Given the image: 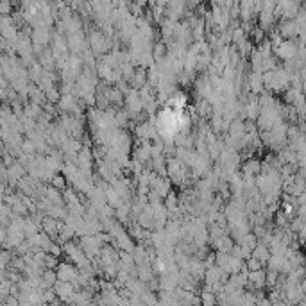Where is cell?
<instances>
[{"instance_id":"cell-18","label":"cell","mask_w":306,"mask_h":306,"mask_svg":"<svg viewBox=\"0 0 306 306\" xmlns=\"http://www.w3.org/2000/svg\"><path fill=\"white\" fill-rule=\"evenodd\" d=\"M240 170H242V174L246 176V178H256L261 172V161L254 158H247L246 161H244V165L240 166Z\"/></svg>"},{"instance_id":"cell-23","label":"cell","mask_w":306,"mask_h":306,"mask_svg":"<svg viewBox=\"0 0 306 306\" xmlns=\"http://www.w3.org/2000/svg\"><path fill=\"white\" fill-rule=\"evenodd\" d=\"M131 88H136V90H140L147 84V68H142V66H136V72L134 77L131 79Z\"/></svg>"},{"instance_id":"cell-26","label":"cell","mask_w":306,"mask_h":306,"mask_svg":"<svg viewBox=\"0 0 306 306\" xmlns=\"http://www.w3.org/2000/svg\"><path fill=\"white\" fill-rule=\"evenodd\" d=\"M195 108H197V115H199L200 118H210L213 115V106L206 98H199Z\"/></svg>"},{"instance_id":"cell-29","label":"cell","mask_w":306,"mask_h":306,"mask_svg":"<svg viewBox=\"0 0 306 306\" xmlns=\"http://www.w3.org/2000/svg\"><path fill=\"white\" fill-rule=\"evenodd\" d=\"M115 120H117V125L122 129H127L131 127V115L127 113V110H117V117H115Z\"/></svg>"},{"instance_id":"cell-12","label":"cell","mask_w":306,"mask_h":306,"mask_svg":"<svg viewBox=\"0 0 306 306\" xmlns=\"http://www.w3.org/2000/svg\"><path fill=\"white\" fill-rule=\"evenodd\" d=\"M247 88H249L251 93H263L267 88H265V81H263V74L260 72H253L251 70L249 76H247Z\"/></svg>"},{"instance_id":"cell-25","label":"cell","mask_w":306,"mask_h":306,"mask_svg":"<svg viewBox=\"0 0 306 306\" xmlns=\"http://www.w3.org/2000/svg\"><path fill=\"white\" fill-rule=\"evenodd\" d=\"M106 202L108 204H111L115 210L118 208V206H122V204L125 202L124 199L120 197V193L115 190V186L113 185H110V186H106Z\"/></svg>"},{"instance_id":"cell-6","label":"cell","mask_w":306,"mask_h":306,"mask_svg":"<svg viewBox=\"0 0 306 306\" xmlns=\"http://www.w3.org/2000/svg\"><path fill=\"white\" fill-rule=\"evenodd\" d=\"M66 42H68V47H70V52L72 54H83L84 50L90 49V42L88 38L84 36V30L81 32H74V34H66Z\"/></svg>"},{"instance_id":"cell-35","label":"cell","mask_w":306,"mask_h":306,"mask_svg":"<svg viewBox=\"0 0 306 306\" xmlns=\"http://www.w3.org/2000/svg\"><path fill=\"white\" fill-rule=\"evenodd\" d=\"M200 301H202V304H215L217 302V294L212 290H206L204 288L202 292H200Z\"/></svg>"},{"instance_id":"cell-37","label":"cell","mask_w":306,"mask_h":306,"mask_svg":"<svg viewBox=\"0 0 306 306\" xmlns=\"http://www.w3.org/2000/svg\"><path fill=\"white\" fill-rule=\"evenodd\" d=\"M247 40V32L242 29V27H236L233 30V45H238V43H242Z\"/></svg>"},{"instance_id":"cell-21","label":"cell","mask_w":306,"mask_h":306,"mask_svg":"<svg viewBox=\"0 0 306 306\" xmlns=\"http://www.w3.org/2000/svg\"><path fill=\"white\" fill-rule=\"evenodd\" d=\"M136 268H138V278L144 280V281H151L152 278H156V274H158V272L154 270V267H152L151 260L144 261V263H140V265H136Z\"/></svg>"},{"instance_id":"cell-28","label":"cell","mask_w":306,"mask_h":306,"mask_svg":"<svg viewBox=\"0 0 306 306\" xmlns=\"http://www.w3.org/2000/svg\"><path fill=\"white\" fill-rule=\"evenodd\" d=\"M23 111H25L27 117L36 118V120H38L40 115L43 113V106H42V104H36V102L27 100V102H25V110H23Z\"/></svg>"},{"instance_id":"cell-22","label":"cell","mask_w":306,"mask_h":306,"mask_svg":"<svg viewBox=\"0 0 306 306\" xmlns=\"http://www.w3.org/2000/svg\"><path fill=\"white\" fill-rule=\"evenodd\" d=\"M253 256L256 258V260H260L263 265H267V261L270 260V256H272V253H270V247H268L267 244L260 242V244H258V246L253 249Z\"/></svg>"},{"instance_id":"cell-17","label":"cell","mask_w":306,"mask_h":306,"mask_svg":"<svg viewBox=\"0 0 306 306\" xmlns=\"http://www.w3.org/2000/svg\"><path fill=\"white\" fill-rule=\"evenodd\" d=\"M63 224H64V220H59V219H54V217H50V215H45L42 220V229L47 231V233L54 238L61 231Z\"/></svg>"},{"instance_id":"cell-7","label":"cell","mask_w":306,"mask_h":306,"mask_svg":"<svg viewBox=\"0 0 306 306\" xmlns=\"http://www.w3.org/2000/svg\"><path fill=\"white\" fill-rule=\"evenodd\" d=\"M57 272V280L63 281H70V283H76L79 280V267L76 263H70V261H63V263L57 265L56 268Z\"/></svg>"},{"instance_id":"cell-16","label":"cell","mask_w":306,"mask_h":306,"mask_svg":"<svg viewBox=\"0 0 306 306\" xmlns=\"http://www.w3.org/2000/svg\"><path fill=\"white\" fill-rule=\"evenodd\" d=\"M165 106L172 108V110H176V111H183L188 108V97H186V93H183L181 90H178L168 100H166Z\"/></svg>"},{"instance_id":"cell-10","label":"cell","mask_w":306,"mask_h":306,"mask_svg":"<svg viewBox=\"0 0 306 306\" xmlns=\"http://www.w3.org/2000/svg\"><path fill=\"white\" fill-rule=\"evenodd\" d=\"M229 280V272H226L219 265H212L210 268H206V274H204V283L213 285V283H226Z\"/></svg>"},{"instance_id":"cell-34","label":"cell","mask_w":306,"mask_h":306,"mask_svg":"<svg viewBox=\"0 0 306 306\" xmlns=\"http://www.w3.org/2000/svg\"><path fill=\"white\" fill-rule=\"evenodd\" d=\"M50 185L57 186V188H59V190H64V188H66V185H68L66 176H64L63 172H57V174L52 178V181H50Z\"/></svg>"},{"instance_id":"cell-13","label":"cell","mask_w":306,"mask_h":306,"mask_svg":"<svg viewBox=\"0 0 306 306\" xmlns=\"http://www.w3.org/2000/svg\"><path fill=\"white\" fill-rule=\"evenodd\" d=\"M276 11L274 9H267L263 8L260 13H258V25L263 27L265 30H272L274 29V22H276Z\"/></svg>"},{"instance_id":"cell-42","label":"cell","mask_w":306,"mask_h":306,"mask_svg":"<svg viewBox=\"0 0 306 306\" xmlns=\"http://www.w3.org/2000/svg\"><path fill=\"white\" fill-rule=\"evenodd\" d=\"M57 256H54V254L47 253V258H45V267L47 268H57Z\"/></svg>"},{"instance_id":"cell-8","label":"cell","mask_w":306,"mask_h":306,"mask_svg":"<svg viewBox=\"0 0 306 306\" xmlns=\"http://www.w3.org/2000/svg\"><path fill=\"white\" fill-rule=\"evenodd\" d=\"M297 49H299V43L295 42V40H283V42L274 49V52H276V56L280 57L281 61H288L297 56Z\"/></svg>"},{"instance_id":"cell-11","label":"cell","mask_w":306,"mask_h":306,"mask_svg":"<svg viewBox=\"0 0 306 306\" xmlns=\"http://www.w3.org/2000/svg\"><path fill=\"white\" fill-rule=\"evenodd\" d=\"M54 290H56L57 297L61 299V302H70L72 295L77 292L76 287H74V283H70V281H63V280L56 281V285H54Z\"/></svg>"},{"instance_id":"cell-14","label":"cell","mask_w":306,"mask_h":306,"mask_svg":"<svg viewBox=\"0 0 306 306\" xmlns=\"http://www.w3.org/2000/svg\"><path fill=\"white\" fill-rule=\"evenodd\" d=\"M278 30H280V34L283 36L285 40H295L299 38V29L297 25H295L294 20H281L280 22V27H278Z\"/></svg>"},{"instance_id":"cell-38","label":"cell","mask_w":306,"mask_h":306,"mask_svg":"<svg viewBox=\"0 0 306 306\" xmlns=\"http://www.w3.org/2000/svg\"><path fill=\"white\" fill-rule=\"evenodd\" d=\"M265 32H267V30H265L263 27L258 25V27H254L253 32H251V34H253V40H254V42H256V43H261V42L265 40Z\"/></svg>"},{"instance_id":"cell-2","label":"cell","mask_w":306,"mask_h":306,"mask_svg":"<svg viewBox=\"0 0 306 306\" xmlns=\"http://www.w3.org/2000/svg\"><path fill=\"white\" fill-rule=\"evenodd\" d=\"M88 42H90V49L93 50V54L97 57H102L104 54L111 52L115 47L113 38L108 36V34L100 29L90 30V34H88Z\"/></svg>"},{"instance_id":"cell-19","label":"cell","mask_w":306,"mask_h":306,"mask_svg":"<svg viewBox=\"0 0 306 306\" xmlns=\"http://www.w3.org/2000/svg\"><path fill=\"white\" fill-rule=\"evenodd\" d=\"M115 246H117L118 249H122V251L132 253V251H134V247H136V240L131 236V234H129V231L125 229L124 233L118 234V236L115 238Z\"/></svg>"},{"instance_id":"cell-27","label":"cell","mask_w":306,"mask_h":306,"mask_svg":"<svg viewBox=\"0 0 306 306\" xmlns=\"http://www.w3.org/2000/svg\"><path fill=\"white\" fill-rule=\"evenodd\" d=\"M132 258H134L136 265H140V263H144V261H147L149 260L147 246H145V244H142V242L136 244L134 251H132Z\"/></svg>"},{"instance_id":"cell-5","label":"cell","mask_w":306,"mask_h":306,"mask_svg":"<svg viewBox=\"0 0 306 306\" xmlns=\"http://www.w3.org/2000/svg\"><path fill=\"white\" fill-rule=\"evenodd\" d=\"M124 106H125V110H127V113L131 115V120L138 113H142V111H144V100H142V97H140V90L131 88V90L125 93Z\"/></svg>"},{"instance_id":"cell-43","label":"cell","mask_w":306,"mask_h":306,"mask_svg":"<svg viewBox=\"0 0 306 306\" xmlns=\"http://www.w3.org/2000/svg\"><path fill=\"white\" fill-rule=\"evenodd\" d=\"M147 285H149V290L159 292V278H152L151 281H147Z\"/></svg>"},{"instance_id":"cell-41","label":"cell","mask_w":306,"mask_h":306,"mask_svg":"<svg viewBox=\"0 0 306 306\" xmlns=\"http://www.w3.org/2000/svg\"><path fill=\"white\" fill-rule=\"evenodd\" d=\"M13 8H15V4H13V0H2L0 11H2V15H11V13H13Z\"/></svg>"},{"instance_id":"cell-15","label":"cell","mask_w":306,"mask_h":306,"mask_svg":"<svg viewBox=\"0 0 306 306\" xmlns=\"http://www.w3.org/2000/svg\"><path fill=\"white\" fill-rule=\"evenodd\" d=\"M247 287L258 288V290L267 287V270H263V267L258 268V270H251L249 272V285H247Z\"/></svg>"},{"instance_id":"cell-44","label":"cell","mask_w":306,"mask_h":306,"mask_svg":"<svg viewBox=\"0 0 306 306\" xmlns=\"http://www.w3.org/2000/svg\"><path fill=\"white\" fill-rule=\"evenodd\" d=\"M299 206H306V190L299 195Z\"/></svg>"},{"instance_id":"cell-31","label":"cell","mask_w":306,"mask_h":306,"mask_svg":"<svg viewBox=\"0 0 306 306\" xmlns=\"http://www.w3.org/2000/svg\"><path fill=\"white\" fill-rule=\"evenodd\" d=\"M260 244V238H258V234L256 233H247L246 236H244V240L240 242V246H244L246 249H251L253 251L254 247Z\"/></svg>"},{"instance_id":"cell-4","label":"cell","mask_w":306,"mask_h":306,"mask_svg":"<svg viewBox=\"0 0 306 306\" xmlns=\"http://www.w3.org/2000/svg\"><path fill=\"white\" fill-rule=\"evenodd\" d=\"M79 244H81V247H83V251L86 253V256L90 258V260H97L102 253V247H104V242H102L97 234H86V236H81Z\"/></svg>"},{"instance_id":"cell-33","label":"cell","mask_w":306,"mask_h":306,"mask_svg":"<svg viewBox=\"0 0 306 306\" xmlns=\"http://www.w3.org/2000/svg\"><path fill=\"white\" fill-rule=\"evenodd\" d=\"M43 281H45V288L54 287V285H56V281H57L56 268H45V272H43Z\"/></svg>"},{"instance_id":"cell-9","label":"cell","mask_w":306,"mask_h":306,"mask_svg":"<svg viewBox=\"0 0 306 306\" xmlns=\"http://www.w3.org/2000/svg\"><path fill=\"white\" fill-rule=\"evenodd\" d=\"M193 91H195L197 100H199V98H206L213 91L212 79H210V76L206 72H202V76H199L193 81Z\"/></svg>"},{"instance_id":"cell-36","label":"cell","mask_w":306,"mask_h":306,"mask_svg":"<svg viewBox=\"0 0 306 306\" xmlns=\"http://www.w3.org/2000/svg\"><path fill=\"white\" fill-rule=\"evenodd\" d=\"M45 95H47V100L49 102H54V104H57L59 102V98H61V90H59V86H52L50 90H47L45 91Z\"/></svg>"},{"instance_id":"cell-32","label":"cell","mask_w":306,"mask_h":306,"mask_svg":"<svg viewBox=\"0 0 306 306\" xmlns=\"http://www.w3.org/2000/svg\"><path fill=\"white\" fill-rule=\"evenodd\" d=\"M152 54H154L156 61L161 59V57H165L166 54H168V45H166L163 40H159V42L154 43V49H152Z\"/></svg>"},{"instance_id":"cell-1","label":"cell","mask_w":306,"mask_h":306,"mask_svg":"<svg viewBox=\"0 0 306 306\" xmlns=\"http://www.w3.org/2000/svg\"><path fill=\"white\" fill-rule=\"evenodd\" d=\"M292 74L285 66H276L274 70L263 72L265 88L268 91H287L290 88Z\"/></svg>"},{"instance_id":"cell-40","label":"cell","mask_w":306,"mask_h":306,"mask_svg":"<svg viewBox=\"0 0 306 306\" xmlns=\"http://www.w3.org/2000/svg\"><path fill=\"white\" fill-rule=\"evenodd\" d=\"M278 64H276V59L272 56H267L263 57V72H268V70H274Z\"/></svg>"},{"instance_id":"cell-39","label":"cell","mask_w":306,"mask_h":306,"mask_svg":"<svg viewBox=\"0 0 306 306\" xmlns=\"http://www.w3.org/2000/svg\"><path fill=\"white\" fill-rule=\"evenodd\" d=\"M246 265H247V268H249V272H251V270H258V268L263 267V263H261L260 260H256L254 256L247 258V260H246Z\"/></svg>"},{"instance_id":"cell-24","label":"cell","mask_w":306,"mask_h":306,"mask_svg":"<svg viewBox=\"0 0 306 306\" xmlns=\"http://www.w3.org/2000/svg\"><path fill=\"white\" fill-rule=\"evenodd\" d=\"M263 54L260 52L258 49H253V52H251L249 56V66L253 72H260L263 74Z\"/></svg>"},{"instance_id":"cell-3","label":"cell","mask_w":306,"mask_h":306,"mask_svg":"<svg viewBox=\"0 0 306 306\" xmlns=\"http://www.w3.org/2000/svg\"><path fill=\"white\" fill-rule=\"evenodd\" d=\"M63 251H64V254H66V258L70 261H74V263L77 265L79 268H83V267H86V265H90L91 261L93 260H90V258L86 256V253L83 251V247H81V244H76V242H66V244H63Z\"/></svg>"},{"instance_id":"cell-20","label":"cell","mask_w":306,"mask_h":306,"mask_svg":"<svg viewBox=\"0 0 306 306\" xmlns=\"http://www.w3.org/2000/svg\"><path fill=\"white\" fill-rule=\"evenodd\" d=\"M234 240H233V236H231L229 233L227 234H222L220 238H217L215 242H212V246H213V249L215 251H222V253H231V249L234 247Z\"/></svg>"},{"instance_id":"cell-30","label":"cell","mask_w":306,"mask_h":306,"mask_svg":"<svg viewBox=\"0 0 306 306\" xmlns=\"http://www.w3.org/2000/svg\"><path fill=\"white\" fill-rule=\"evenodd\" d=\"M43 72H45V68H43V64L40 63V61H36V63L32 64V66L29 68V77H30V83H38L40 77L43 76Z\"/></svg>"}]
</instances>
